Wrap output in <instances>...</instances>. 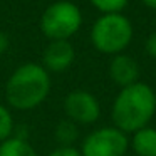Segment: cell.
<instances>
[{
    "mask_svg": "<svg viewBox=\"0 0 156 156\" xmlns=\"http://www.w3.org/2000/svg\"><path fill=\"white\" fill-rule=\"evenodd\" d=\"M156 114V92L144 82H136L118 92L111 108L114 128L126 133H136L149 126Z\"/></svg>",
    "mask_w": 156,
    "mask_h": 156,
    "instance_id": "6da1fadb",
    "label": "cell"
},
{
    "mask_svg": "<svg viewBox=\"0 0 156 156\" xmlns=\"http://www.w3.org/2000/svg\"><path fill=\"white\" fill-rule=\"evenodd\" d=\"M51 92V77L42 66L29 62L14 71L5 84V98L12 109L30 111L41 106Z\"/></svg>",
    "mask_w": 156,
    "mask_h": 156,
    "instance_id": "7a4b0ae2",
    "label": "cell"
},
{
    "mask_svg": "<svg viewBox=\"0 0 156 156\" xmlns=\"http://www.w3.org/2000/svg\"><path fill=\"white\" fill-rule=\"evenodd\" d=\"M133 37V27L126 17L119 14H106L94 24L91 32L92 44L104 54H121Z\"/></svg>",
    "mask_w": 156,
    "mask_h": 156,
    "instance_id": "3957f363",
    "label": "cell"
},
{
    "mask_svg": "<svg viewBox=\"0 0 156 156\" xmlns=\"http://www.w3.org/2000/svg\"><path fill=\"white\" fill-rule=\"evenodd\" d=\"M81 12L71 2L52 4L44 12L41 29L51 41H67L81 27Z\"/></svg>",
    "mask_w": 156,
    "mask_h": 156,
    "instance_id": "277c9868",
    "label": "cell"
},
{
    "mask_svg": "<svg viewBox=\"0 0 156 156\" xmlns=\"http://www.w3.org/2000/svg\"><path fill=\"white\" fill-rule=\"evenodd\" d=\"M128 148V134L114 126H106L94 129L84 138L81 156H124Z\"/></svg>",
    "mask_w": 156,
    "mask_h": 156,
    "instance_id": "5b68a950",
    "label": "cell"
},
{
    "mask_svg": "<svg viewBox=\"0 0 156 156\" xmlns=\"http://www.w3.org/2000/svg\"><path fill=\"white\" fill-rule=\"evenodd\" d=\"M64 112L66 118L77 126H89L101 118V104L89 91L76 89L66 96Z\"/></svg>",
    "mask_w": 156,
    "mask_h": 156,
    "instance_id": "8992f818",
    "label": "cell"
},
{
    "mask_svg": "<svg viewBox=\"0 0 156 156\" xmlns=\"http://www.w3.org/2000/svg\"><path fill=\"white\" fill-rule=\"evenodd\" d=\"M74 62V49L69 41H52L44 51V66L47 72H64Z\"/></svg>",
    "mask_w": 156,
    "mask_h": 156,
    "instance_id": "52a82bcc",
    "label": "cell"
},
{
    "mask_svg": "<svg viewBox=\"0 0 156 156\" xmlns=\"http://www.w3.org/2000/svg\"><path fill=\"white\" fill-rule=\"evenodd\" d=\"M109 76L112 82L119 87H128L136 84L139 77V66L133 57L126 54H118L109 64Z\"/></svg>",
    "mask_w": 156,
    "mask_h": 156,
    "instance_id": "ba28073f",
    "label": "cell"
},
{
    "mask_svg": "<svg viewBox=\"0 0 156 156\" xmlns=\"http://www.w3.org/2000/svg\"><path fill=\"white\" fill-rule=\"evenodd\" d=\"M129 146L134 151V156H156V128L146 126L133 133Z\"/></svg>",
    "mask_w": 156,
    "mask_h": 156,
    "instance_id": "9c48e42d",
    "label": "cell"
},
{
    "mask_svg": "<svg viewBox=\"0 0 156 156\" xmlns=\"http://www.w3.org/2000/svg\"><path fill=\"white\" fill-rule=\"evenodd\" d=\"M0 156H39V154L27 139L12 136L10 139L0 143Z\"/></svg>",
    "mask_w": 156,
    "mask_h": 156,
    "instance_id": "30bf717a",
    "label": "cell"
},
{
    "mask_svg": "<svg viewBox=\"0 0 156 156\" xmlns=\"http://www.w3.org/2000/svg\"><path fill=\"white\" fill-rule=\"evenodd\" d=\"M54 134L59 146H72L79 138V126L66 118L62 121H59V124L55 126Z\"/></svg>",
    "mask_w": 156,
    "mask_h": 156,
    "instance_id": "8fae6325",
    "label": "cell"
},
{
    "mask_svg": "<svg viewBox=\"0 0 156 156\" xmlns=\"http://www.w3.org/2000/svg\"><path fill=\"white\" fill-rule=\"evenodd\" d=\"M14 131H15V122L10 109L7 106L0 104V143L10 139L14 136Z\"/></svg>",
    "mask_w": 156,
    "mask_h": 156,
    "instance_id": "7c38bea8",
    "label": "cell"
},
{
    "mask_svg": "<svg viewBox=\"0 0 156 156\" xmlns=\"http://www.w3.org/2000/svg\"><path fill=\"white\" fill-rule=\"evenodd\" d=\"M91 2L106 14H118V10L124 7L128 0H91Z\"/></svg>",
    "mask_w": 156,
    "mask_h": 156,
    "instance_id": "4fadbf2b",
    "label": "cell"
},
{
    "mask_svg": "<svg viewBox=\"0 0 156 156\" xmlns=\"http://www.w3.org/2000/svg\"><path fill=\"white\" fill-rule=\"evenodd\" d=\"M47 156H81V151L74 146H59L54 151H51Z\"/></svg>",
    "mask_w": 156,
    "mask_h": 156,
    "instance_id": "5bb4252c",
    "label": "cell"
},
{
    "mask_svg": "<svg viewBox=\"0 0 156 156\" xmlns=\"http://www.w3.org/2000/svg\"><path fill=\"white\" fill-rule=\"evenodd\" d=\"M146 52H148L151 57L156 59V32H153L148 37V41H146Z\"/></svg>",
    "mask_w": 156,
    "mask_h": 156,
    "instance_id": "9a60e30c",
    "label": "cell"
},
{
    "mask_svg": "<svg viewBox=\"0 0 156 156\" xmlns=\"http://www.w3.org/2000/svg\"><path fill=\"white\" fill-rule=\"evenodd\" d=\"M7 49H9V39L4 32L0 30V54H4Z\"/></svg>",
    "mask_w": 156,
    "mask_h": 156,
    "instance_id": "2e32d148",
    "label": "cell"
},
{
    "mask_svg": "<svg viewBox=\"0 0 156 156\" xmlns=\"http://www.w3.org/2000/svg\"><path fill=\"white\" fill-rule=\"evenodd\" d=\"M148 7H151V9H156V0H143Z\"/></svg>",
    "mask_w": 156,
    "mask_h": 156,
    "instance_id": "e0dca14e",
    "label": "cell"
}]
</instances>
